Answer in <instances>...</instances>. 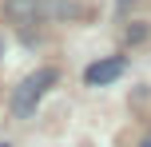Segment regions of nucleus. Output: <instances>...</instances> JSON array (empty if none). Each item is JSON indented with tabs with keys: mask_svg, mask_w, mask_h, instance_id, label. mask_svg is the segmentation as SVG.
Returning <instances> with one entry per match:
<instances>
[{
	"mask_svg": "<svg viewBox=\"0 0 151 147\" xmlns=\"http://www.w3.org/2000/svg\"><path fill=\"white\" fill-rule=\"evenodd\" d=\"M123 68H127L123 56H107V60H96V64H91V68L83 72V80H88L91 87H104V84H111V80H119Z\"/></svg>",
	"mask_w": 151,
	"mask_h": 147,
	"instance_id": "nucleus-3",
	"label": "nucleus"
},
{
	"mask_svg": "<svg viewBox=\"0 0 151 147\" xmlns=\"http://www.w3.org/2000/svg\"><path fill=\"white\" fill-rule=\"evenodd\" d=\"M139 147H151V135H147V139H143V143H139Z\"/></svg>",
	"mask_w": 151,
	"mask_h": 147,
	"instance_id": "nucleus-4",
	"label": "nucleus"
},
{
	"mask_svg": "<svg viewBox=\"0 0 151 147\" xmlns=\"http://www.w3.org/2000/svg\"><path fill=\"white\" fill-rule=\"evenodd\" d=\"M56 80H60V72H56V68H40V72H32V76L12 92V111H16L20 119H28L32 111H36V103L44 100V92L56 84Z\"/></svg>",
	"mask_w": 151,
	"mask_h": 147,
	"instance_id": "nucleus-2",
	"label": "nucleus"
},
{
	"mask_svg": "<svg viewBox=\"0 0 151 147\" xmlns=\"http://www.w3.org/2000/svg\"><path fill=\"white\" fill-rule=\"evenodd\" d=\"M80 4L72 0H8V16L20 24H36V20H64V16H76Z\"/></svg>",
	"mask_w": 151,
	"mask_h": 147,
	"instance_id": "nucleus-1",
	"label": "nucleus"
}]
</instances>
